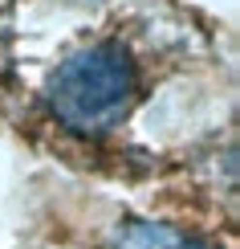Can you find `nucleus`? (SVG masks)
<instances>
[{"label": "nucleus", "mask_w": 240, "mask_h": 249, "mask_svg": "<svg viewBox=\"0 0 240 249\" xmlns=\"http://www.w3.org/2000/svg\"><path fill=\"white\" fill-rule=\"evenodd\" d=\"M114 245L118 249H216L200 237H187L171 225H151V221H122Z\"/></svg>", "instance_id": "obj_2"}, {"label": "nucleus", "mask_w": 240, "mask_h": 249, "mask_svg": "<svg viewBox=\"0 0 240 249\" xmlns=\"http://www.w3.org/2000/svg\"><path fill=\"white\" fill-rule=\"evenodd\" d=\"M49 110L78 135H106L127 119L134 102V61L122 45H90L65 57L49 78Z\"/></svg>", "instance_id": "obj_1"}]
</instances>
